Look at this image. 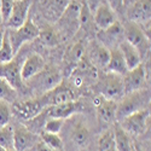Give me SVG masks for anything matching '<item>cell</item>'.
<instances>
[{
    "label": "cell",
    "mask_w": 151,
    "mask_h": 151,
    "mask_svg": "<svg viewBox=\"0 0 151 151\" xmlns=\"http://www.w3.org/2000/svg\"><path fill=\"white\" fill-rule=\"evenodd\" d=\"M150 104V91L147 88H142L134 92L126 93L121 98V103L117 104L116 120H121L132 112L147 108Z\"/></svg>",
    "instance_id": "1"
},
{
    "label": "cell",
    "mask_w": 151,
    "mask_h": 151,
    "mask_svg": "<svg viewBox=\"0 0 151 151\" xmlns=\"http://www.w3.org/2000/svg\"><path fill=\"white\" fill-rule=\"evenodd\" d=\"M39 32H40V29L36 27V24L30 18H28L21 27H18L16 29L7 28V34H9L10 41L12 45L14 53L17 55L21 47L24 44L36 39V37L39 36Z\"/></svg>",
    "instance_id": "2"
},
{
    "label": "cell",
    "mask_w": 151,
    "mask_h": 151,
    "mask_svg": "<svg viewBox=\"0 0 151 151\" xmlns=\"http://www.w3.org/2000/svg\"><path fill=\"white\" fill-rule=\"evenodd\" d=\"M32 88L37 91L39 93H47L59 83H62V74L56 68H44L39 74L27 80Z\"/></svg>",
    "instance_id": "3"
},
{
    "label": "cell",
    "mask_w": 151,
    "mask_h": 151,
    "mask_svg": "<svg viewBox=\"0 0 151 151\" xmlns=\"http://www.w3.org/2000/svg\"><path fill=\"white\" fill-rule=\"evenodd\" d=\"M149 120H150V110L145 108L124 116L119 122L121 127L129 135H140L147 129Z\"/></svg>",
    "instance_id": "4"
},
{
    "label": "cell",
    "mask_w": 151,
    "mask_h": 151,
    "mask_svg": "<svg viewBox=\"0 0 151 151\" xmlns=\"http://www.w3.org/2000/svg\"><path fill=\"white\" fill-rule=\"evenodd\" d=\"M123 34L124 40L133 45L140 52L142 57H144L147 53L150 48V37L146 35V33L139 24L128 21L127 24L123 26Z\"/></svg>",
    "instance_id": "5"
},
{
    "label": "cell",
    "mask_w": 151,
    "mask_h": 151,
    "mask_svg": "<svg viewBox=\"0 0 151 151\" xmlns=\"http://www.w3.org/2000/svg\"><path fill=\"white\" fill-rule=\"evenodd\" d=\"M100 94L105 99L110 100H119L124 96V87H123V79L122 75L110 73L102 79L100 81Z\"/></svg>",
    "instance_id": "6"
},
{
    "label": "cell",
    "mask_w": 151,
    "mask_h": 151,
    "mask_svg": "<svg viewBox=\"0 0 151 151\" xmlns=\"http://www.w3.org/2000/svg\"><path fill=\"white\" fill-rule=\"evenodd\" d=\"M126 9H127V17L129 22L139 24L140 27L150 24L151 0H134Z\"/></svg>",
    "instance_id": "7"
},
{
    "label": "cell",
    "mask_w": 151,
    "mask_h": 151,
    "mask_svg": "<svg viewBox=\"0 0 151 151\" xmlns=\"http://www.w3.org/2000/svg\"><path fill=\"white\" fill-rule=\"evenodd\" d=\"M122 79H123L124 94L142 90V88H146L145 87L146 74H145V68L142 63L139 65H137L135 68L126 71V74L122 75Z\"/></svg>",
    "instance_id": "8"
},
{
    "label": "cell",
    "mask_w": 151,
    "mask_h": 151,
    "mask_svg": "<svg viewBox=\"0 0 151 151\" xmlns=\"http://www.w3.org/2000/svg\"><path fill=\"white\" fill-rule=\"evenodd\" d=\"M97 37L103 46L111 50L115 48L120 45L121 41L124 40V34H123V26L119 22H115L111 24L110 27L105 29H99L97 33Z\"/></svg>",
    "instance_id": "9"
},
{
    "label": "cell",
    "mask_w": 151,
    "mask_h": 151,
    "mask_svg": "<svg viewBox=\"0 0 151 151\" xmlns=\"http://www.w3.org/2000/svg\"><path fill=\"white\" fill-rule=\"evenodd\" d=\"M32 6V0H15L11 14L6 19V27L10 29H16L21 27L29 17V10Z\"/></svg>",
    "instance_id": "10"
},
{
    "label": "cell",
    "mask_w": 151,
    "mask_h": 151,
    "mask_svg": "<svg viewBox=\"0 0 151 151\" xmlns=\"http://www.w3.org/2000/svg\"><path fill=\"white\" fill-rule=\"evenodd\" d=\"M45 106H46V104L44 102V98L30 99V100H26V102L15 103L14 104V112L21 120L28 121V120H32L35 116L39 115L44 110Z\"/></svg>",
    "instance_id": "11"
},
{
    "label": "cell",
    "mask_w": 151,
    "mask_h": 151,
    "mask_svg": "<svg viewBox=\"0 0 151 151\" xmlns=\"http://www.w3.org/2000/svg\"><path fill=\"white\" fill-rule=\"evenodd\" d=\"M0 78L6 80L15 90L22 88L23 80L21 76V67L15 58L7 63L0 64Z\"/></svg>",
    "instance_id": "12"
},
{
    "label": "cell",
    "mask_w": 151,
    "mask_h": 151,
    "mask_svg": "<svg viewBox=\"0 0 151 151\" xmlns=\"http://www.w3.org/2000/svg\"><path fill=\"white\" fill-rule=\"evenodd\" d=\"M44 102L47 105H56L60 103H67V102H74L76 100V96H75L74 91L69 87H65L64 85L59 83L53 90L46 93V96L42 97Z\"/></svg>",
    "instance_id": "13"
},
{
    "label": "cell",
    "mask_w": 151,
    "mask_h": 151,
    "mask_svg": "<svg viewBox=\"0 0 151 151\" xmlns=\"http://www.w3.org/2000/svg\"><path fill=\"white\" fill-rule=\"evenodd\" d=\"M37 137L28 128L18 126L14 128V149L16 151H26L35 145Z\"/></svg>",
    "instance_id": "14"
},
{
    "label": "cell",
    "mask_w": 151,
    "mask_h": 151,
    "mask_svg": "<svg viewBox=\"0 0 151 151\" xmlns=\"http://www.w3.org/2000/svg\"><path fill=\"white\" fill-rule=\"evenodd\" d=\"M97 115L99 120H102L104 123L112 124L116 121V110H117V104L115 100L105 99L100 97L97 102Z\"/></svg>",
    "instance_id": "15"
},
{
    "label": "cell",
    "mask_w": 151,
    "mask_h": 151,
    "mask_svg": "<svg viewBox=\"0 0 151 151\" xmlns=\"http://www.w3.org/2000/svg\"><path fill=\"white\" fill-rule=\"evenodd\" d=\"M45 68V62L40 55H30L24 60V63L21 67V76L23 81H27L30 78L35 76Z\"/></svg>",
    "instance_id": "16"
},
{
    "label": "cell",
    "mask_w": 151,
    "mask_h": 151,
    "mask_svg": "<svg viewBox=\"0 0 151 151\" xmlns=\"http://www.w3.org/2000/svg\"><path fill=\"white\" fill-rule=\"evenodd\" d=\"M93 21L98 29H105L116 22V14L103 1L93 12Z\"/></svg>",
    "instance_id": "17"
},
{
    "label": "cell",
    "mask_w": 151,
    "mask_h": 151,
    "mask_svg": "<svg viewBox=\"0 0 151 151\" xmlns=\"http://www.w3.org/2000/svg\"><path fill=\"white\" fill-rule=\"evenodd\" d=\"M80 108H81V104L78 103L76 100L60 103V104H56V105H50L48 117H57V119L65 120V119L70 117L71 115L76 114Z\"/></svg>",
    "instance_id": "18"
},
{
    "label": "cell",
    "mask_w": 151,
    "mask_h": 151,
    "mask_svg": "<svg viewBox=\"0 0 151 151\" xmlns=\"http://www.w3.org/2000/svg\"><path fill=\"white\" fill-rule=\"evenodd\" d=\"M117 47L120 48V51H121V53L126 60V65H127L128 70L135 68L137 65H139L142 63L143 57H142L140 52L138 51L133 45H131L128 41H126V40L121 41Z\"/></svg>",
    "instance_id": "19"
},
{
    "label": "cell",
    "mask_w": 151,
    "mask_h": 151,
    "mask_svg": "<svg viewBox=\"0 0 151 151\" xmlns=\"http://www.w3.org/2000/svg\"><path fill=\"white\" fill-rule=\"evenodd\" d=\"M105 68L110 73H115V74H120V75L126 74V71L128 70L127 65H126V60H124L119 47L110 50V59H109Z\"/></svg>",
    "instance_id": "20"
},
{
    "label": "cell",
    "mask_w": 151,
    "mask_h": 151,
    "mask_svg": "<svg viewBox=\"0 0 151 151\" xmlns=\"http://www.w3.org/2000/svg\"><path fill=\"white\" fill-rule=\"evenodd\" d=\"M112 134H114V142L117 151H133V143L131 135L121 127L120 123L114 126Z\"/></svg>",
    "instance_id": "21"
},
{
    "label": "cell",
    "mask_w": 151,
    "mask_h": 151,
    "mask_svg": "<svg viewBox=\"0 0 151 151\" xmlns=\"http://www.w3.org/2000/svg\"><path fill=\"white\" fill-rule=\"evenodd\" d=\"M91 59L96 64L105 68L110 59V50L102 44H94L91 48Z\"/></svg>",
    "instance_id": "22"
},
{
    "label": "cell",
    "mask_w": 151,
    "mask_h": 151,
    "mask_svg": "<svg viewBox=\"0 0 151 151\" xmlns=\"http://www.w3.org/2000/svg\"><path fill=\"white\" fill-rule=\"evenodd\" d=\"M71 138L78 146H85L90 140V132L83 123H76L73 128Z\"/></svg>",
    "instance_id": "23"
},
{
    "label": "cell",
    "mask_w": 151,
    "mask_h": 151,
    "mask_svg": "<svg viewBox=\"0 0 151 151\" xmlns=\"http://www.w3.org/2000/svg\"><path fill=\"white\" fill-rule=\"evenodd\" d=\"M37 37L40 39V42L44 46H47V47H55V46H57L59 44L58 33L51 27H46L42 30H40L39 32V36Z\"/></svg>",
    "instance_id": "24"
},
{
    "label": "cell",
    "mask_w": 151,
    "mask_h": 151,
    "mask_svg": "<svg viewBox=\"0 0 151 151\" xmlns=\"http://www.w3.org/2000/svg\"><path fill=\"white\" fill-rule=\"evenodd\" d=\"M15 56L16 55L14 53V50H12V45H11L10 37L7 34V29H5L3 42H1V46H0V64H4V63L12 60L15 58Z\"/></svg>",
    "instance_id": "25"
},
{
    "label": "cell",
    "mask_w": 151,
    "mask_h": 151,
    "mask_svg": "<svg viewBox=\"0 0 151 151\" xmlns=\"http://www.w3.org/2000/svg\"><path fill=\"white\" fill-rule=\"evenodd\" d=\"M0 146L4 149H14V128L10 124L0 127Z\"/></svg>",
    "instance_id": "26"
},
{
    "label": "cell",
    "mask_w": 151,
    "mask_h": 151,
    "mask_svg": "<svg viewBox=\"0 0 151 151\" xmlns=\"http://www.w3.org/2000/svg\"><path fill=\"white\" fill-rule=\"evenodd\" d=\"M99 151H117L111 129H106L99 138Z\"/></svg>",
    "instance_id": "27"
},
{
    "label": "cell",
    "mask_w": 151,
    "mask_h": 151,
    "mask_svg": "<svg viewBox=\"0 0 151 151\" xmlns=\"http://www.w3.org/2000/svg\"><path fill=\"white\" fill-rule=\"evenodd\" d=\"M16 98V90L6 80L0 78V100L12 103Z\"/></svg>",
    "instance_id": "28"
},
{
    "label": "cell",
    "mask_w": 151,
    "mask_h": 151,
    "mask_svg": "<svg viewBox=\"0 0 151 151\" xmlns=\"http://www.w3.org/2000/svg\"><path fill=\"white\" fill-rule=\"evenodd\" d=\"M41 140L45 145H47L50 149H52L53 151H58V150H62L63 149V142L59 138L58 134H55V133H48V132H45L41 134Z\"/></svg>",
    "instance_id": "29"
},
{
    "label": "cell",
    "mask_w": 151,
    "mask_h": 151,
    "mask_svg": "<svg viewBox=\"0 0 151 151\" xmlns=\"http://www.w3.org/2000/svg\"><path fill=\"white\" fill-rule=\"evenodd\" d=\"M64 124V120L63 119H57V117H48L44 124V131L48 133H55L58 134Z\"/></svg>",
    "instance_id": "30"
},
{
    "label": "cell",
    "mask_w": 151,
    "mask_h": 151,
    "mask_svg": "<svg viewBox=\"0 0 151 151\" xmlns=\"http://www.w3.org/2000/svg\"><path fill=\"white\" fill-rule=\"evenodd\" d=\"M11 120V108L9 106L7 102L0 100V127L10 123Z\"/></svg>",
    "instance_id": "31"
},
{
    "label": "cell",
    "mask_w": 151,
    "mask_h": 151,
    "mask_svg": "<svg viewBox=\"0 0 151 151\" xmlns=\"http://www.w3.org/2000/svg\"><path fill=\"white\" fill-rule=\"evenodd\" d=\"M14 3L15 0H0V12H1L4 23L6 22V19L11 14V10L14 7Z\"/></svg>",
    "instance_id": "32"
},
{
    "label": "cell",
    "mask_w": 151,
    "mask_h": 151,
    "mask_svg": "<svg viewBox=\"0 0 151 151\" xmlns=\"http://www.w3.org/2000/svg\"><path fill=\"white\" fill-rule=\"evenodd\" d=\"M83 53H85V47L81 42L76 44L74 47H73V51H71V57L75 59V60H78L80 62L83 57Z\"/></svg>",
    "instance_id": "33"
},
{
    "label": "cell",
    "mask_w": 151,
    "mask_h": 151,
    "mask_svg": "<svg viewBox=\"0 0 151 151\" xmlns=\"http://www.w3.org/2000/svg\"><path fill=\"white\" fill-rule=\"evenodd\" d=\"M71 0H52V6L58 15H62V12L70 4Z\"/></svg>",
    "instance_id": "34"
},
{
    "label": "cell",
    "mask_w": 151,
    "mask_h": 151,
    "mask_svg": "<svg viewBox=\"0 0 151 151\" xmlns=\"http://www.w3.org/2000/svg\"><path fill=\"white\" fill-rule=\"evenodd\" d=\"M106 4L109 5V7L116 14L120 12L121 10H123V0H106Z\"/></svg>",
    "instance_id": "35"
},
{
    "label": "cell",
    "mask_w": 151,
    "mask_h": 151,
    "mask_svg": "<svg viewBox=\"0 0 151 151\" xmlns=\"http://www.w3.org/2000/svg\"><path fill=\"white\" fill-rule=\"evenodd\" d=\"M102 3H103V0H86L85 4L87 5V7H88L90 11L93 14V12L96 11V9H97L100 4H102Z\"/></svg>",
    "instance_id": "36"
},
{
    "label": "cell",
    "mask_w": 151,
    "mask_h": 151,
    "mask_svg": "<svg viewBox=\"0 0 151 151\" xmlns=\"http://www.w3.org/2000/svg\"><path fill=\"white\" fill-rule=\"evenodd\" d=\"M35 151H53L52 149H50L47 145H45L44 143H35Z\"/></svg>",
    "instance_id": "37"
},
{
    "label": "cell",
    "mask_w": 151,
    "mask_h": 151,
    "mask_svg": "<svg viewBox=\"0 0 151 151\" xmlns=\"http://www.w3.org/2000/svg\"><path fill=\"white\" fill-rule=\"evenodd\" d=\"M4 33H5V29L3 27H0V46H1V42H3V37H4Z\"/></svg>",
    "instance_id": "38"
},
{
    "label": "cell",
    "mask_w": 151,
    "mask_h": 151,
    "mask_svg": "<svg viewBox=\"0 0 151 151\" xmlns=\"http://www.w3.org/2000/svg\"><path fill=\"white\" fill-rule=\"evenodd\" d=\"M133 1H134V0H123V7L126 9L127 6H129V5H131Z\"/></svg>",
    "instance_id": "39"
},
{
    "label": "cell",
    "mask_w": 151,
    "mask_h": 151,
    "mask_svg": "<svg viewBox=\"0 0 151 151\" xmlns=\"http://www.w3.org/2000/svg\"><path fill=\"white\" fill-rule=\"evenodd\" d=\"M0 151H16V150L15 149H4V147L0 146Z\"/></svg>",
    "instance_id": "40"
},
{
    "label": "cell",
    "mask_w": 151,
    "mask_h": 151,
    "mask_svg": "<svg viewBox=\"0 0 151 151\" xmlns=\"http://www.w3.org/2000/svg\"><path fill=\"white\" fill-rule=\"evenodd\" d=\"M3 23H4V19H3V16H1V12H0V27L3 26Z\"/></svg>",
    "instance_id": "41"
},
{
    "label": "cell",
    "mask_w": 151,
    "mask_h": 151,
    "mask_svg": "<svg viewBox=\"0 0 151 151\" xmlns=\"http://www.w3.org/2000/svg\"><path fill=\"white\" fill-rule=\"evenodd\" d=\"M133 147H134V151H143V150H142L140 147H138L137 145H135V146H133Z\"/></svg>",
    "instance_id": "42"
}]
</instances>
